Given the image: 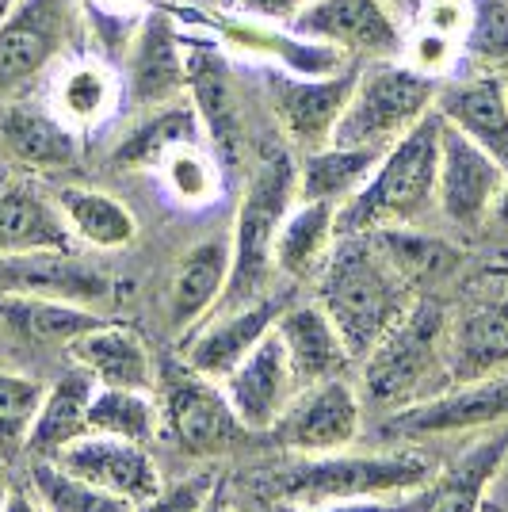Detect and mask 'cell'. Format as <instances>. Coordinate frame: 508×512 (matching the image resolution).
Masks as SVG:
<instances>
[{"mask_svg":"<svg viewBox=\"0 0 508 512\" xmlns=\"http://www.w3.org/2000/svg\"><path fill=\"white\" fill-rule=\"evenodd\" d=\"M436 478V463L417 448L398 451H333V455H295L256 478L260 497L276 509H318L356 497H405Z\"/></svg>","mask_w":508,"mask_h":512,"instance_id":"cell-1","label":"cell"},{"mask_svg":"<svg viewBox=\"0 0 508 512\" xmlns=\"http://www.w3.org/2000/svg\"><path fill=\"white\" fill-rule=\"evenodd\" d=\"M417 299L371 234H340L318 272V306L337 325L352 360H363Z\"/></svg>","mask_w":508,"mask_h":512,"instance_id":"cell-2","label":"cell"},{"mask_svg":"<svg viewBox=\"0 0 508 512\" xmlns=\"http://www.w3.org/2000/svg\"><path fill=\"white\" fill-rule=\"evenodd\" d=\"M447 310L432 299L413 306L394 321L367 356H363L360 402L382 413H398L436 398L451 386L447 375Z\"/></svg>","mask_w":508,"mask_h":512,"instance_id":"cell-3","label":"cell"},{"mask_svg":"<svg viewBox=\"0 0 508 512\" xmlns=\"http://www.w3.org/2000/svg\"><path fill=\"white\" fill-rule=\"evenodd\" d=\"M440 115L428 111L413 130L379 157L352 199L337 211V234H375L390 226H417L436 207L440 172Z\"/></svg>","mask_w":508,"mask_h":512,"instance_id":"cell-4","label":"cell"},{"mask_svg":"<svg viewBox=\"0 0 508 512\" xmlns=\"http://www.w3.org/2000/svg\"><path fill=\"white\" fill-rule=\"evenodd\" d=\"M298 199V165L291 153H268L253 169L241 207H237V222H233V264L226 295L218 302V310H233L268 295L272 283V245L283 226L287 211Z\"/></svg>","mask_w":508,"mask_h":512,"instance_id":"cell-5","label":"cell"},{"mask_svg":"<svg viewBox=\"0 0 508 512\" xmlns=\"http://www.w3.org/2000/svg\"><path fill=\"white\" fill-rule=\"evenodd\" d=\"M440 81L424 77L405 62H386L360 69L356 92L333 130V146L386 153L405 130H413L436 104Z\"/></svg>","mask_w":508,"mask_h":512,"instance_id":"cell-6","label":"cell"},{"mask_svg":"<svg viewBox=\"0 0 508 512\" xmlns=\"http://www.w3.org/2000/svg\"><path fill=\"white\" fill-rule=\"evenodd\" d=\"M157 413L161 432L195 459L230 455L256 436L233 413L222 383L191 371L184 360H169L157 371Z\"/></svg>","mask_w":508,"mask_h":512,"instance_id":"cell-7","label":"cell"},{"mask_svg":"<svg viewBox=\"0 0 508 512\" xmlns=\"http://www.w3.org/2000/svg\"><path fill=\"white\" fill-rule=\"evenodd\" d=\"M81 0H16L0 16V104L16 100L65 54Z\"/></svg>","mask_w":508,"mask_h":512,"instance_id":"cell-8","label":"cell"},{"mask_svg":"<svg viewBox=\"0 0 508 512\" xmlns=\"http://www.w3.org/2000/svg\"><path fill=\"white\" fill-rule=\"evenodd\" d=\"M360 428V394L337 375V379L298 386L295 398L287 402V409L264 436L291 455H333V451L352 448L360 440Z\"/></svg>","mask_w":508,"mask_h":512,"instance_id":"cell-9","label":"cell"},{"mask_svg":"<svg viewBox=\"0 0 508 512\" xmlns=\"http://www.w3.org/2000/svg\"><path fill=\"white\" fill-rule=\"evenodd\" d=\"M497 425H508V371L478 379V383L447 386L436 398L386 413L382 436L417 444V440H436V436L486 432Z\"/></svg>","mask_w":508,"mask_h":512,"instance_id":"cell-10","label":"cell"},{"mask_svg":"<svg viewBox=\"0 0 508 512\" xmlns=\"http://www.w3.org/2000/svg\"><path fill=\"white\" fill-rule=\"evenodd\" d=\"M356 81H360V65H344L329 77H298L287 69H264L268 107L283 134L302 153L333 142V130L356 92Z\"/></svg>","mask_w":508,"mask_h":512,"instance_id":"cell-11","label":"cell"},{"mask_svg":"<svg viewBox=\"0 0 508 512\" xmlns=\"http://www.w3.org/2000/svg\"><path fill=\"white\" fill-rule=\"evenodd\" d=\"M444 123V119H440ZM508 172L489 157L478 142H470L455 127H440V172H436V207L447 222L474 230L482 226L497 195L505 192Z\"/></svg>","mask_w":508,"mask_h":512,"instance_id":"cell-12","label":"cell"},{"mask_svg":"<svg viewBox=\"0 0 508 512\" xmlns=\"http://www.w3.org/2000/svg\"><path fill=\"white\" fill-rule=\"evenodd\" d=\"M291 31L348 54V58H398L402 31L382 0H310L298 16H291Z\"/></svg>","mask_w":508,"mask_h":512,"instance_id":"cell-13","label":"cell"},{"mask_svg":"<svg viewBox=\"0 0 508 512\" xmlns=\"http://www.w3.org/2000/svg\"><path fill=\"white\" fill-rule=\"evenodd\" d=\"M283 310H287L283 295H264V299L233 306V310H214L211 318H203L195 329L184 333L180 360L188 363L191 371L222 383L233 367L276 329Z\"/></svg>","mask_w":508,"mask_h":512,"instance_id":"cell-14","label":"cell"},{"mask_svg":"<svg viewBox=\"0 0 508 512\" xmlns=\"http://www.w3.org/2000/svg\"><path fill=\"white\" fill-rule=\"evenodd\" d=\"M50 463H58L62 470L85 478V482L100 486V490L119 493V497H127L134 505L157 497L161 486H165L146 444L119 440V436H100V432H85L81 440H73L69 448L58 451Z\"/></svg>","mask_w":508,"mask_h":512,"instance_id":"cell-15","label":"cell"},{"mask_svg":"<svg viewBox=\"0 0 508 512\" xmlns=\"http://www.w3.org/2000/svg\"><path fill=\"white\" fill-rule=\"evenodd\" d=\"M222 390H226L233 413L241 417V425L249 432H268L276 425V417L287 409V402L298 390L287 348H283L276 329L222 379Z\"/></svg>","mask_w":508,"mask_h":512,"instance_id":"cell-16","label":"cell"},{"mask_svg":"<svg viewBox=\"0 0 508 512\" xmlns=\"http://www.w3.org/2000/svg\"><path fill=\"white\" fill-rule=\"evenodd\" d=\"M130 96L142 107H161L188 92V43L180 39L169 12L149 8L130 43Z\"/></svg>","mask_w":508,"mask_h":512,"instance_id":"cell-17","label":"cell"},{"mask_svg":"<svg viewBox=\"0 0 508 512\" xmlns=\"http://www.w3.org/2000/svg\"><path fill=\"white\" fill-rule=\"evenodd\" d=\"M218 39L230 54L253 58V62H268V69H287L298 77H329L344 69L348 54H340L333 46L302 39L291 27L283 31L276 20H260V16H226L218 20Z\"/></svg>","mask_w":508,"mask_h":512,"instance_id":"cell-18","label":"cell"},{"mask_svg":"<svg viewBox=\"0 0 508 512\" xmlns=\"http://www.w3.org/2000/svg\"><path fill=\"white\" fill-rule=\"evenodd\" d=\"M432 111L447 127L466 134L508 172V88L497 73H474L463 81H440Z\"/></svg>","mask_w":508,"mask_h":512,"instance_id":"cell-19","label":"cell"},{"mask_svg":"<svg viewBox=\"0 0 508 512\" xmlns=\"http://www.w3.org/2000/svg\"><path fill=\"white\" fill-rule=\"evenodd\" d=\"M188 100L199 115V127L207 134L218 157L241 153V107L233 88L230 58L211 43H188Z\"/></svg>","mask_w":508,"mask_h":512,"instance_id":"cell-20","label":"cell"},{"mask_svg":"<svg viewBox=\"0 0 508 512\" xmlns=\"http://www.w3.org/2000/svg\"><path fill=\"white\" fill-rule=\"evenodd\" d=\"M0 295H43L92 306L111 295V279L73 253L0 256Z\"/></svg>","mask_w":508,"mask_h":512,"instance_id":"cell-21","label":"cell"},{"mask_svg":"<svg viewBox=\"0 0 508 512\" xmlns=\"http://www.w3.org/2000/svg\"><path fill=\"white\" fill-rule=\"evenodd\" d=\"M0 142L8 157L31 172H58L77 165L81 138L50 104L8 100L0 115Z\"/></svg>","mask_w":508,"mask_h":512,"instance_id":"cell-22","label":"cell"},{"mask_svg":"<svg viewBox=\"0 0 508 512\" xmlns=\"http://www.w3.org/2000/svg\"><path fill=\"white\" fill-rule=\"evenodd\" d=\"M508 371V302H478L447 325L451 386Z\"/></svg>","mask_w":508,"mask_h":512,"instance_id":"cell-23","label":"cell"},{"mask_svg":"<svg viewBox=\"0 0 508 512\" xmlns=\"http://www.w3.org/2000/svg\"><path fill=\"white\" fill-rule=\"evenodd\" d=\"M230 264L233 245L226 234L195 241L188 253L180 256L169 295V321L176 333H188L218 310V302L226 295V283H230Z\"/></svg>","mask_w":508,"mask_h":512,"instance_id":"cell-24","label":"cell"},{"mask_svg":"<svg viewBox=\"0 0 508 512\" xmlns=\"http://www.w3.org/2000/svg\"><path fill=\"white\" fill-rule=\"evenodd\" d=\"M505 459L508 432H493L489 440L463 451L447 470H436V478L417 490V512H482Z\"/></svg>","mask_w":508,"mask_h":512,"instance_id":"cell-25","label":"cell"},{"mask_svg":"<svg viewBox=\"0 0 508 512\" xmlns=\"http://www.w3.org/2000/svg\"><path fill=\"white\" fill-rule=\"evenodd\" d=\"M73 234L58 203L31 184L0 188V256L73 253Z\"/></svg>","mask_w":508,"mask_h":512,"instance_id":"cell-26","label":"cell"},{"mask_svg":"<svg viewBox=\"0 0 508 512\" xmlns=\"http://www.w3.org/2000/svg\"><path fill=\"white\" fill-rule=\"evenodd\" d=\"M73 363L92 375L96 386H127V390H153V360H149L146 341L119 325V321H100L96 329L81 333L69 344Z\"/></svg>","mask_w":508,"mask_h":512,"instance_id":"cell-27","label":"cell"},{"mask_svg":"<svg viewBox=\"0 0 508 512\" xmlns=\"http://www.w3.org/2000/svg\"><path fill=\"white\" fill-rule=\"evenodd\" d=\"M276 333L283 348H287V360H291L298 386L337 379L340 371L352 363L348 348L340 341L337 325L329 321V314L321 310L318 302L287 306L276 321Z\"/></svg>","mask_w":508,"mask_h":512,"instance_id":"cell-28","label":"cell"},{"mask_svg":"<svg viewBox=\"0 0 508 512\" xmlns=\"http://www.w3.org/2000/svg\"><path fill=\"white\" fill-rule=\"evenodd\" d=\"M337 203L295 199L272 245V264L287 279H318L325 260L337 245Z\"/></svg>","mask_w":508,"mask_h":512,"instance_id":"cell-29","label":"cell"},{"mask_svg":"<svg viewBox=\"0 0 508 512\" xmlns=\"http://www.w3.org/2000/svg\"><path fill=\"white\" fill-rule=\"evenodd\" d=\"M184 142H203V127H199V115H195L191 100L188 104L172 100V104L149 107L146 119H138V123L119 138L111 161H115V169L157 172V165H161L176 146H184Z\"/></svg>","mask_w":508,"mask_h":512,"instance_id":"cell-30","label":"cell"},{"mask_svg":"<svg viewBox=\"0 0 508 512\" xmlns=\"http://www.w3.org/2000/svg\"><path fill=\"white\" fill-rule=\"evenodd\" d=\"M92 375L88 371H69L54 386H46L39 417L27 436V455L31 459H54L73 440H81L88 432V402H92Z\"/></svg>","mask_w":508,"mask_h":512,"instance_id":"cell-31","label":"cell"},{"mask_svg":"<svg viewBox=\"0 0 508 512\" xmlns=\"http://www.w3.org/2000/svg\"><path fill=\"white\" fill-rule=\"evenodd\" d=\"M54 203H58L73 241H81L88 249L115 253V249H127L138 237V218L115 195L96 192V188H58Z\"/></svg>","mask_w":508,"mask_h":512,"instance_id":"cell-32","label":"cell"},{"mask_svg":"<svg viewBox=\"0 0 508 512\" xmlns=\"http://www.w3.org/2000/svg\"><path fill=\"white\" fill-rule=\"evenodd\" d=\"M100 321L107 318L92 314L88 306H77V302L43 299V295H0V325L31 344H65L69 348Z\"/></svg>","mask_w":508,"mask_h":512,"instance_id":"cell-33","label":"cell"},{"mask_svg":"<svg viewBox=\"0 0 508 512\" xmlns=\"http://www.w3.org/2000/svg\"><path fill=\"white\" fill-rule=\"evenodd\" d=\"M115 104H119V77L104 62L65 65L54 81V92H50V107L77 134L107 123L115 115Z\"/></svg>","mask_w":508,"mask_h":512,"instance_id":"cell-34","label":"cell"},{"mask_svg":"<svg viewBox=\"0 0 508 512\" xmlns=\"http://www.w3.org/2000/svg\"><path fill=\"white\" fill-rule=\"evenodd\" d=\"M382 153L352 150V146H321L298 161V199H325L344 203L363 188V180L379 165Z\"/></svg>","mask_w":508,"mask_h":512,"instance_id":"cell-35","label":"cell"},{"mask_svg":"<svg viewBox=\"0 0 508 512\" xmlns=\"http://www.w3.org/2000/svg\"><path fill=\"white\" fill-rule=\"evenodd\" d=\"M88 432L119 436L134 444H149L161 432V413L153 390H127V386H96L88 402Z\"/></svg>","mask_w":508,"mask_h":512,"instance_id":"cell-36","label":"cell"},{"mask_svg":"<svg viewBox=\"0 0 508 512\" xmlns=\"http://www.w3.org/2000/svg\"><path fill=\"white\" fill-rule=\"evenodd\" d=\"M31 493L43 512H134L138 505L111 490H100L85 478L69 474L50 459H35L31 467Z\"/></svg>","mask_w":508,"mask_h":512,"instance_id":"cell-37","label":"cell"},{"mask_svg":"<svg viewBox=\"0 0 508 512\" xmlns=\"http://www.w3.org/2000/svg\"><path fill=\"white\" fill-rule=\"evenodd\" d=\"M165 192L180 207H211L222 199V169L203 142H184L157 165Z\"/></svg>","mask_w":508,"mask_h":512,"instance_id":"cell-38","label":"cell"},{"mask_svg":"<svg viewBox=\"0 0 508 512\" xmlns=\"http://www.w3.org/2000/svg\"><path fill=\"white\" fill-rule=\"evenodd\" d=\"M46 386L31 375L0 367V459L12 463L27 451V436L39 417Z\"/></svg>","mask_w":508,"mask_h":512,"instance_id":"cell-39","label":"cell"},{"mask_svg":"<svg viewBox=\"0 0 508 512\" xmlns=\"http://www.w3.org/2000/svg\"><path fill=\"white\" fill-rule=\"evenodd\" d=\"M463 50H470L486 65L508 62V0H470Z\"/></svg>","mask_w":508,"mask_h":512,"instance_id":"cell-40","label":"cell"},{"mask_svg":"<svg viewBox=\"0 0 508 512\" xmlns=\"http://www.w3.org/2000/svg\"><path fill=\"white\" fill-rule=\"evenodd\" d=\"M459 54H463V43H455V39H447V35H436V31H428V27H421L409 43H402L405 65L424 73V77H432V81H440L444 73H451V65H455Z\"/></svg>","mask_w":508,"mask_h":512,"instance_id":"cell-41","label":"cell"},{"mask_svg":"<svg viewBox=\"0 0 508 512\" xmlns=\"http://www.w3.org/2000/svg\"><path fill=\"white\" fill-rule=\"evenodd\" d=\"M214 482L211 474H195V478H184V482H176V486H161L157 497H149L142 501L134 512H203L207 509V501H211L214 493Z\"/></svg>","mask_w":508,"mask_h":512,"instance_id":"cell-42","label":"cell"},{"mask_svg":"<svg viewBox=\"0 0 508 512\" xmlns=\"http://www.w3.org/2000/svg\"><path fill=\"white\" fill-rule=\"evenodd\" d=\"M421 27L463 43L466 27H470V0H424Z\"/></svg>","mask_w":508,"mask_h":512,"instance_id":"cell-43","label":"cell"},{"mask_svg":"<svg viewBox=\"0 0 508 512\" xmlns=\"http://www.w3.org/2000/svg\"><path fill=\"white\" fill-rule=\"evenodd\" d=\"M276 512H417V493H405V497H356V501H333V505H318V509Z\"/></svg>","mask_w":508,"mask_h":512,"instance_id":"cell-44","label":"cell"},{"mask_svg":"<svg viewBox=\"0 0 508 512\" xmlns=\"http://www.w3.org/2000/svg\"><path fill=\"white\" fill-rule=\"evenodd\" d=\"M245 4V12L249 16H260V20H291V16H298L310 0H241Z\"/></svg>","mask_w":508,"mask_h":512,"instance_id":"cell-45","label":"cell"},{"mask_svg":"<svg viewBox=\"0 0 508 512\" xmlns=\"http://www.w3.org/2000/svg\"><path fill=\"white\" fill-rule=\"evenodd\" d=\"M88 4L111 20H142V12H149V0H88Z\"/></svg>","mask_w":508,"mask_h":512,"instance_id":"cell-46","label":"cell"},{"mask_svg":"<svg viewBox=\"0 0 508 512\" xmlns=\"http://www.w3.org/2000/svg\"><path fill=\"white\" fill-rule=\"evenodd\" d=\"M4 512H43V509H39L35 493L12 490V493H8V501H4Z\"/></svg>","mask_w":508,"mask_h":512,"instance_id":"cell-47","label":"cell"},{"mask_svg":"<svg viewBox=\"0 0 508 512\" xmlns=\"http://www.w3.org/2000/svg\"><path fill=\"white\" fill-rule=\"evenodd\" d=\"M8 493H12V486H8V463L0 459V512H4V501H8Z\"/></svg>","mask_w":508,"mask_h":512,"instance_id":"cell-48","label":"cell"},{"mask_svg":"<svg viewBox=\"0 0 508 512\" xmlns=\"http://www.w3.org/2000/svg\"><path fill=\"white\" fill-rule=\"evenodd\" d=\"M12 4H16V0H0V16H4V12L12 8Z\"/></svg>","mask_w":508,"mask_h":512,"instance_id":"cell-49","label":"cell"},{"mask_svg":"<svg viewBox=\"0 0 508 512\" xmlns=\"http://www.w3.org/2000/svg\"><path fill=\"white\" fill-rule=\"evenodd\" d=\"M237 512H256V509H237Z\"/></svg>","mask_w":508,"mask_h":512,"instance_id":"cell-50","label":"cell"},{"mask_svg":"<svg viewBox=\"0 0 508 512\" xmlns=\"http://www.w3.org/2000/svg\"><path fill=\"white\" fill-rule=\"evenodd\" d=\"M501 470H505V474H508V459H505V467H501Z\"/></svg>","mask_w":508,"mask_h":512,"instance_id":"cell-51","label":"cell"}]
</instances>
